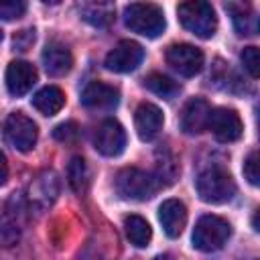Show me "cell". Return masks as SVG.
<instances>
[{
	"label": "cell",
	"instance_id": "6da1fadb",
	"mask_svg": "<svg viewBox=\"0 0 260 260\" xmlns=\"http://www.w3.org/2000/svg\"><path fill=\"white\" fill-rule=\"evenodd\" d=\"M177 14L183 28H187L199 39H211L217 30V16L209 2H201V0L181 2L177 6Z\"/></svg>",
	"mask_w": 260,
	"mask_h": 260
},
{
	"label": "cell",
	"instance_id": "7a4b0ae2",
	"mask_svg": "<svg viewBox=\"0 0 260 260\" xmlns=\"http://www.w3.org/2000/svg\"><path fill=\"white\" fill-rule=\"evenodd\" d=\"M124 22L132 32H138L146 39L160 37L167 26L162 10L156 4H144V2H134V4L126 6Z\"/></svg>",
	"mask_w": 260,
	"mask_h": 260
},
{
	"label": "cell",
	"instance_id": "3957f363",
	"mask_svg": "<svg viewBox=\"0 0 260 260\" xmlns=\"http://www.w3.org/2000/svg\"><path fill=\"white\" fill-rule=\"evenodd\" d=\"M232 236V225L219 217V215H203L197 219L193 234H191V242L193 248L199 252H215L219 248H223V244L230 240Z\"/></svg>",
	"mask_w": 260,
	"mask_h": 260
},
{
	"label": "cell",
	"instance_id": "277c9868",
	"mask_svg": "<svg viewBox=\"0 0 260 260\" xmlns=\"http://www.w3.org/2000/svg\"><path fill=\"white\" fill-rule=\"evenodd\" d=\"M197 193L205 203H225L236 195L232 175L221 167H211L197 177Z\"/></svg>",
	"mask_w": 260,
	"mask_h": 260
},
{
	"label": "cell",
	"instance_id": "5b68a950",
	"mask_svg": "<svg viewBox=\"0 0 260 260\" xmlns=\"http://www.w3.org/2000/svg\"><path fill=\"white\" fill-rule=\"evenodd\" d=\"M156 187H158V179L142 169H136V167L122 169L116 175V191L124 199H132V201L150 199L154 195Z\"/></svg>",
	"mask_w": 260,
	"mask_h": 260
},
{
	"label": "cell",
	"instance_id": "8992f818",
	"mask_svg": "<svg viewBox=\"0 0 260 260\" xmlns=\"http://www.w3.org/2000/svg\"><path fill=\"white\" fill-rule=\"evenodd\" d=\"M37 136H39V130H37V124L24 116L22 112H12L6 116L4 120V140L20 150V152H28L35 144H37Z\"/></svg>",
	"mask_w": 260,
	"mask_h": 260
},
{
	"label": "cell",
	"instance_id": "52a82bcc",
	"mask_svg": "<svg viewBox=\"0 0 260 260\" xmlns=\"http://www.w3.org/2000/svg\"><path fill=\"white\" fill-rule=\"evenodd\" d=\"M167 63L183 77H193L203 69V53L195 45L175 43L167 49Z\"/></svg>",
	"mask_w": 260,
	"mask_h": 260
},
{
	"label": "cell",
	"instance_id": "ba28073f",
	"mask_svg": "<svg viewBox=\"0 0 260 260\" xmlns=\"http://www.w3.org/2000/svg\"><path fill=\"white\" fill-rule=\"evenodd\" d=\"M144 59V49L136 41H120L104 59L106 69L114 73H130L134 71Z\"/></svg>",
	"mask_w": 260,
	"mask_h": 260
},
{
	"label": "cell",
	"instance_id": "9c48e42d",
	"mask_svg": "<svg viewBox=\"0 0 260 260\" xmlns=\"http://www.w3.org/2000/svg\"><path fill=\"white\" fill-rule=\"evenodd\" d=\"M93 144L100 154L118 156V154H122V150L126 146V130L116 120H104L95 130Z\"/></svg>",
	"mask_w": 260,
	"mask_h": 260
},
{
	"label": "cell",
	"instance_id": "30bf717a",
	"mask_svg": "<svg viewBox=\"0 0 260 260\" xmlns=\"http://www.w3.org/2000/svg\"><path fill=\"white\" fill-rule=\"evenodd\" d=\"M209 130L213 132V136L219 140V142H236L240 136H242V130H244V124L238 116L236 110H230V108H217L211 112V118H209Z\"/></svg>",
	"mask_w": 260,
	"mask_h": 260
},
{
	"label": "cell",
	"instance_id": "8fae6325",
	"mask_svg": "<svg viewBox=\"0 0 260 260\" xmlns=\"http://www.w3.org/2000/svg\"><path fill=\"white\" fill-rule=\"evenodd\" d=\"M118 102H120V91L104 81H91L81 91V104L87 110H95V112L114 110Z\"/></svg>",
	"mask_w": 260,
	"mask_h": 260
},
{
	"label": "cell",
	"instance_id": "7c38bea8",
	"mask_svg": "<svg viewBox=\"0 0 260 260\" xmlns=\"http://www.w3.org/2000/svg\"><path fill=\"white\" fill-rule=\"evenodd\" d=\"M211 108L203 98H191L181 112V130L185 134H199L209 128Z\"/></svg>",
	"mask_w": 260,
	"mask_h": 260
},
{
	"label": "cell",
	"instance_id": "4fadbf2b",
	"mask_svg": "<svg viewBox=\"0 0 260 260\" xmlns=\"http://www.w3.org/2000/svg\"><path fill=\"white\" fill-rule=\"evenodd\" d=\"M162 124H165V118H162V112H160L158 106L144 102L136 108L134 126H136V132H138L140 140H144V142L154 140L162 130Z\"/></svg>",
	"mask_w": 260,
	"mask_h": 260
},
{
	"label": "cell",
	"instance_id": "5bb4252c",
	"mask_svg": "<svg viewBox=\"0 0 260 260\" xmlns=\"http://www.w3.org/2000/svg\"><path fill=\"white\" fill-rule=\"evenodd\" d=\"M37 83V69L28 61H12L6 67V87L12 95L20 98Z\"/></svg>",
	"mask_w": 260,
	"mask_h": 260
},
{
	"label": "cell",
	"instance_id": "9a60e30c",
	"mask_svg": "<svg viewBox=\"0 0 260 260\" xmlns=\"http://www.w3.org/2000/svg\"><path fill=\"white\" fill-rule=\"evenodd\" d=\"M59 195V179L53 171H45L41 173L37 179H32V183L28 185V201L35 207H49Z\"/></svg>",
	"mask_w": 260,
	"mask_h": 260
},
{
	"label": "cell",
	"instance_id": "2e32d148",
	"mask_svg": "<svg viewBox=\"0 0 260 260\" xmlns=\"http://www.w3.org/2000/svg\"><path fill=\"white\" fill-rule=\"evenodd\" d=\"M158 221L169 238L181 236L185 223H187V207L179 199H167L158 207Z\"/></svg>",
	"mask_w": 260,
	"mask_h": 260
},
{
	"label": "cell",
	"instance_id": "e0dca14e",
	"mask_svg": "<svg viewBox=\"0 0 260 260\" xmlns=\"http://www.w3.org/2000/svg\"><path fill=\"white\" fill-rule=\"evenodd\" d=\"M43 65H45V71L53 77H61L65 73L71 71V65H73V57L69 53V49L61 43H49L45 49H43Z\"/></svg>",
	"mask_w": 260,
	"mask_h": 260
},
{
	"label": "cell",
	"instance_id": "ac0fdd59",
	"mask_svg": "<svg viewBox=\"0 0 260 260\" xmlns=\"http://www.w3.org/2000/svg\"><path fill=\"white\" fill-rule=\"evenodd\" d=\"M32 106L43 114V116H55L57 112H61V108L65 106V93L57 87V85H47L43 89H39L32 98Z\"/></svg>",
	"mask_w": 260,
	"mask_h": 260
},
{
	"label": "cell",
	"instance_id": "d6986e66",
	"mask_svg": "<svg viewBox=\"0 0 260 260\" xmlns=\"http://www.w3.org/2000/svg\"><path fill=\"white\" fill-rule=\"evenodd\" d=\"M79 12H81V18L85 22H89L91 26L106 28V26L112 24L114 14H116V8L110 2H87V4H83L79 8Z\"/></svg>",
	"mask_w": 260,
	"mask_h": 260
},
{
	"label": "cell",
	"instance_id": "ffe728a7",
	"mask_svg": "<svg viewBox=\"0 0 260 260\" xmlns=\"http://www.w3.org/2000/svg\"><path fill=\"white\" fill-rule=\"evenodd\" d=\"M124 232H126V238L130 240V244H134L136 248L148 246V242L152 238V228L140 215H128L124 219Z\"/></svg>",
	"mask_w": 260,
	"mask_h": 260
},
{
	"label": "cell",
	"instance_id": "44dd1931",
	"mask_svg": "<svg viewBox=\"0 0 260 260\" xmlns=\"http://www.w3.org/2000/svg\"><path fill=\"white\" fill-rule=\"evenodd\" d=\"M144 85H146L152 93H156V95H160V98H167V100L175 98V95L181 91L179 83L173 81L171 77L162 75V73H150V75L144 79Z\"/></svg>",
	"mask_w": 260,
	"mask_h": 260
},
{
	"label": "cell",
	"instance_id": "7402d4cb",
	"mask_svg": "<svg viewBox=\"0 0 260 260\" xmlns=\"http://www.w3.org/2000/svg\"><path fill=\"white\" fill-rule=\"evenodd\" d=\"M67 181L71 185V189L75 193H83L87 189L89 183V173H87V165L81 156H73L69 167H67Z\"/></svg>",
	"mask_w": 260,
	"mask_h": 260
},
{
	"label": "cell",
	"instance_id": "603a6c76",
	"mask_svg": "<svg viewBox=\"0 0 260 260\" xmlns=\"http://www.w3.org/2000/svg\"><path fill=\"white\" fill-rule=\"evenodd\" d=\"M242 173H244V179L254 185V187H260V150H254L246 156L244 160V167H242Z\"/></svg>",
	"mask_w": 260,
	"mask_h": 260
},
{
	"label": "cell",
	"instance_id": "cb8c5ba5",
	"mask_svg": "<svg viewBox=\"0 0 260 260\" xmlns=\"http://www.w3.org/2000/svg\"><path fill=\"white\" fill-rule=\"evenodd\" d=\"M240 61L252 77H260V47H246L240 55Z\"/></svg>",
	"mask_w": 260,
	"mask_h": 260
},
{
	"label": "cell",
	"instance_id": "d4e9b609",
	"mask_svg": "<svg viewBox=\"0 0 260 260\" xmlns=\"http://www.w3.org/2000/svg\"><path fill=\"white\" fill-rule=\"evenodd\" d=\"M53 136H55V140L69 144V142H75V140H77V136H79V128H77L75 122H63V124L55 126Z\"/></svg>",
	"mask_w": 260,
	"mask_h": 260
},
{
	"label": "cell",
	"instance_id": "484cf974",
	"mask_svg": "<svg viewBox=\"0 0 260 260\" xmlns=\"http://www.w3.org/2000/svg\"><path fill=\"white\" fill-rule=\"evenodd\" d=\"M26 10L24 2H4L0 6V16L2 20H12V18H20Z\"/></svg>",
	"mask_w": 260,
	"mask_h": 260
},
{
	"label": "cell",
	"instance_id": "4316f807",
	"mask_svg": "<svg viewBox=\"0 0 260 260\" xmlns=\"http://www.w3.org/2000/svg\"><path fill=\"white\" fill-rule=\"evenodd\" d=\"M252 225H254V230L256 232H260V207L254 211V215H252Z\"/></svg>",
	"mask_w": 260,
	"mask_h": 260
},
{
	"label": "cell",
	"instance_id": "83f0119b",
	"mask_svg": "<svg viewBox=\"0 0 260 260\" xmlns=\"http://www.w3.org/2000/svg\"><path fill=\"white\" fill-rule=\"evenodd\" d=\"M154 260H171V256H169V254H165V256H156Z\"/></svg>",
	"mask_w": 260,
	"mask_h": 260
},
{
	"label": "cell",
	"instance_id": "f1b7e54d",
	"mask_svg": "<svg viewBox=\"0 0 260 260\" xmlns=\"http://www.w3.org/2000/svg\"><path fill=\"white\" fill-rule=\"evenodd\" d=\"M258 28H260V20H258Z\"/></svg>",
	"mask_w": 260,
	"mask_h": 260
}]
</instances>
